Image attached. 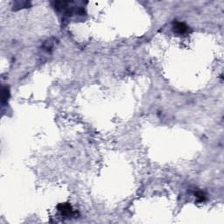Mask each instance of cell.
<instances>
[{
    "instance_id": "obj_1",
    "label": "cell",
    "mask_w": 224,
    "mask_h": 224,
    "mask_svg": "<svg viewBox=\"0 0 224 224\" xmlns=\"http://www.w3.org/2000/svg\"><path fill=\"white\" fill-rule=\"evenodd\" d=\"M58 209L63 216L68 217V216H72L74 215V210H73L72 207L70 206V204H68V203L60 204L58 206Z\"/></svg>"
},
{
    "instance_id": "obj_2",
    "label": "cell",
    "mask_w": 224,
    "mask_h": 224,
    "mask_svg": "<svg viewBox=\"0 0 224 224\" xmlns=\"http://www.w3.org/2000/svg\"><path fill=\"white\" fill-rule=\"evenodd\" d=\"M174 32H176L177 33H179V34H184L187 32L188 30V27L187 25L184 23H181V22H176L174 25Z\"/></svg>"
},
{
    "instance_id": "obj_3",
    "label": "cell",
    "mask_w": 224,
    "mask_h": 224,
    "mask_svg": "<svg viewBox=\"0 0 224 224\" xmlns=\"http://www.w3.org/2000/svg\"><path fill=\"white\" fill-rule=\"evenodd\" d=\"M10 97V91L7 87H3L2 89V103L7 102Z\"/></svg>"
},
{
    "instance_id": "obj_4",
    "label": "cell",
    "mask_w": 224,
    "mask_h": 224,
    "mask_svg": "<svg viewBox=\"0 0 224 224\" xmlns=\"http://www.w3.org/2000/svg\"><path fill=\"white\" fill-rule=\"evenodd\" d=\"M195 195H196V197H197V200H198L199 202H202V201H204L205 199H206V195H205V194H204L203 192H201V191L197 192V193L195 194Z\"/></svg>"
},
{
    "instance_id": "obj_5",
    "label": "cell",
    "mask_w": 224,
    "mask_h": 224,
    "mask_svg": "<svg viewBox=\"0 0 224 224\" xmlns=\"http://www.w3.org/2000/svg\"><path fill=\"white\" fill-rule=\"evenodd\" d=\"M28 4H29V3H28V2H23V3H21V2H17V3L15 4V5L13 6V9H14V7H19V8L27 7V6H28Z\"/></svg>"
}]
</instances>
